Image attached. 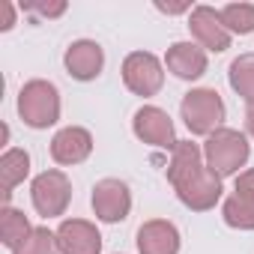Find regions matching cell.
Wrapping results in <instances>:
<instances>
[{"label": "cell", "instance_id": "6da1fadb", "mask_svg": "<svg viewBox=\"0 0 254 254\" xmlns=\"http://www.w3.org/2000/svg\"><path fill=\"white\" fill-rule=\"evenodd\" d=\"M168 180L177 197L194 212H206L221 200V180L206 168L203 150L191 141H177L168 165Z\"/></svg>", "mask_w": 254, "mask_h": 254}, {"label": "cell", "instance_id": "7a4b0ae2", "mask_svg": "<svg viewBox=\"0 0 254 254\" xmlns=\"http://www.w3.org/2000/svg\"><path fill=\"white\" fill-rule=\"evenodd\" d=\"M248 156H251L248 138L236 129H224V126L215 129L203 144V162L218 180L239 174V168L248 162Z\"/></svg>", "mask_w": 254, "mask_h": 254}, {"label": "cell", "instance_id": "3957f363", "mask_svg": "<svg viewBox=\"0 0 254 254\" xmlns=\"http://www.w3.org/2000/svg\"><path fill=\"white\" fill-rule=\"evenodd\" d=\"M18 114L30 129H48L60 120V93L51 81H27L18 93Z\"/></svg>", "mask_w": 254, "mask_h": 254}, {"label": "cell", "instance_id": "277c9868", "mask_svg": "<svg viewBox=\"0 0 254 254\" xmlns=\"http://www.w3.org/2000/svg\"><path fill=\"white\" fill-rule=\"evenodd\" d=\"M180 114H183V123L189 126L191 135H203L209 138L215 129H221V120H224V102L215 90L209 87H197V90H189L183 96V105H180Z\"/></svg>", "mask_w": 254, "mask_h": 254}, {"label": "cell", "instance_id": "5b68a950", "mask_svg": "<svg viewBox=\"0 0 254 254\" xmlns=\"http://www.w3.org/2000/svg\"><path fill=\"white\" fill-rule=\"evenodd\" d=\"M30 197L39 215L45 218H57L66 212L69 200H72V183L63 171H45L33 180L30 186Z\"/></svg>", "mask_w": 254, "mask_h": 254}, {"label": "cell", "instance_id": "8992f818", "mask_svg": "<svg viewBox=\"0 0 254 254\" xmlns=\"http://www.w3.org/2000/svg\"><path fill=\"white\" fill-rule=\"evenodd\" d=\"M123 81L135 96H156L165 84V69L156 54L150 51H132L123 60Z\"/></svg>", "mask_w": 254, "mask_h": 254}, {"label": "cell", "instance_id": "52a82bcc", "mask_svg": "<svg viewBox=\"0 0 254 254\" xmlns=\"http://www.w3.org/2000/svg\"><path fill=\"white\" fill-rule=\"evenodd\" d=\"M132 129H135L138 141H144V144H150V147L171 150V153H174V147H177L174 123H171V117H168L162 108H156V105L138 108V114H135V120H132Z\"/></svg>", "mask_w": 254, "mask_h": 254}, {"label": "cell", "instance_id": "ba28073f", "mask_svg": "<svg viewBox=\"0 0 254 254\" xmlns=\"http://www.w3.org/2000/svg\"><path fill=\"white\" fill-rule=\"evenodd\" d=\"M132 209V194L123 180H99L93 186V212L105 224H117L129 215Z\"/></svg>", "mask_w": 254, "mask_h": 254}, {"label": "cell", "instance_id": "9c48e42d", "mask_svg": "<svg viewBox=\"0 0 254 254\" xmlns=\"http://www.w3.org/2000/svg\"><path fill=\"white\" fill-rule=\"evenodd\" d=\"M189 30H191V36L197 39V45L203 51L221 54V51L230 48V33L221 24L218 9H212V6H194L191 15H189Z\"/></svg>", "mask_w": 254, "mask_h": 254}, {"label": "cell", "instance_id": "30bf717a", "mask_svg": "<svg viewBox=\"0 0 254 254\" xmlns=\"http://www.w3.org/2000/svg\"><path fill=\"white\" fill-rule=\"evenodd\" d=\"M57 245H60V254H99L102 236L96 224L84 218H66L57 227Z\"/></svg>", "mask_w": 254, "mask_h": 254}, {"label": "cell", "instance_id": "8fae6325", "mask_svg": "<svg viewBox=\"0 0 254 254\" xmlns=\"http://www.w3.org/2000/svg\"><path fill=\"white\" fill-rule=\"evenodd\" d=\"M63 63H66V72L75 81H93V78H99V72L105 66V51L93 39H78L66 48Z\"/></svg>", "mask_w": 254, "mask_h": 254}, {"label": "cell", "instance_id": "7c38bea8", "mask_svg": "<svg viewBox=\"0 0 254 254\" xmlns=\"http://www.w3.org/2000/svg\"><path fill=\"white\" fill-rule=\"evenodd\" d=\"M93 153V135L81 126H66L51 138V159L57 165H81Z\"/></svg>", "mask_w": 254, "mask_h": 254}, {"label": "cell", "instance_id": "4fadbf2b", "mask_svg": "<svg viewBox=\"0 0 254 254\" xmlns=\"http://www.w3.org/2000/svg\"><path fill=\"white\" fill-rule=\"evenodd\" d=\"M138 251L141 254H180V230L165 218L144 221L138 227Z\"/></svg>", "mask_w": 254, "mask_h": 254}, {"label": "cell", "instance_id": "5bb4252c", "mask_svg": "<svg viewBox=\"0 0 254 254\" xmlns=\"http://www.w3.org/2000/svg\"><path fill=\"white\" fill-rule=\"evenodd\" d=\"M168 69L183 78V81H194L206 72V51L197 45V42H174L168 48V57H165Z\"/></svg>", "mask_w": 254, "mask_h": 254}, {"label": "cell", "instance_id": "9a60e30c", "mask_svg": "<svg viewBox=\"0 0 254 254\" xmlns=\"http://www.w3.org/2000/svg\"><path fill=\"white\" fill-rule=\"evenodd\" d=\"M30 174V156L24 150H6L0 156V191H3V206H9V194L24 177Z\"/></svg>", "mask_w": 254, "mask_h": 254}, {"label": "cell", "instance_id": "2e32d148", "mask_svg": "<svg viewBox=\"0 0 254 254\" xmlns=\"http://www.w3.org/2000/svg\"><path fill=\"white\" fill-rule=\"evenodd\" d=\"M30 233H33V227H30V221H27V215L21 209H12V206L0 209V242L6 248L15 251Z\"/></svg>", "mask_w": 254, "mask_h": 254}, {"label": "cell", "instance_id": "e0dca14e", "mask_svg": "<svg viewBox=\"0 0 254 254\" xmlns=\"http://www.w3.org/2000/svg\"><path fill=\"white\" fill-rule=\"evenodd\" d=\"M227 81H230L233 93H236L239 99H245L248 108H251V105H254V54H239V57L230 63Z\"/></svg>", "mask_w": 254, "mask_h": 254}, {"label": "cell", "instance_id": "ac0fdd59", "mask_svg": "<svg viewBox=\"0 0 254 254\" xmlns=\"http://www.w3.org/2000/svg\"><path fill=\"white\" fill-rule=\"evenodd\" d=\"M221 215L230 227L236 230H254V200L245 197V194H230L221 206Z\"/></svg>", "mask_w": 254, "mask_h": 254}, {"label": "cell", "instance_id": "d6986e66", "mask_svg": "<svg viewBox=\"0 0 254 254\" xmlns=\"http://www.w3.org/2000/svg\"><path fill=\"white\" fill-rule=\"evenodd\" d=\"M218 15L227 33H239V36L254 33V3H227L224 9H218Z\"/></svg>", "mask_w": 254, "mask_h": 254}, {"label": "cell", "instance_id": "ffe728a7", "mask_svg": "<svg viewBox=\"0 0 254 254\" xmlns=\"http://www.w3.org/2000/svg\"><path fill=\"white\" fill-rule=\"evenodd\" d=\"M57 233H51L48 227H33V233L12 251V254H57Z\"/></svg>", "mask_w": 254, "mask_h": 254}, {"label": "cell", "instance_id": "44dd1931", "mask_svg": "<svg viewBox=\"0 0 254 254\" xmlns=\"http://www.w3.org/2000/svg\"><path fill=\"white\" fill-rule=\"evenodd\" d=\"M24 9L39 12V15H45V18H57V15L66 12V3H63V0H57V3H27Z\"/></svg>", "mask_w": 254, "mask_h": 254}, {"label": "cell", "instance_id": "7402d4cb", "mask_svg": "<svg viewBox=\"0 0 254 254\" xmlns=\"http://www.w3.org/2000/svg\"><path fill=\"white\" fill-rule=\"evenodd\" d=\"M236 194H245V197L254 200V168L251 171H242L236 177Z\"/></svg>", "mask_w": 254, "mask_h": 254}, {"label": "cell", "instance_id": "603a6c76", "mask_svg": "<svg viewBox=\"0 0 254 254\" xmlns=\"http://www.w3.org/2000/svg\"><path fill=\"white\" fill-rule=\"evenodd\" d=\"M0 12H3V21H0V30H9L15 24V6L9 3V0H3L0 3Z\"/></svg>", "mask_w": 254, "mask_h": 254}, {"label": "cell", "instance_id": "cb8c5ba5", "mask_svg": "<svg viewBox=\"0 0 254 254\" xmlns=\"http://www.w3.org/2000/svg\"><path fill=\"white\" fill-rule=\"evenodd\" d=\"M156 9H162V12H168V15H180V12H189L191 6H189V3H174V6H168V3H156Z\"/></svg>", "mask_w": 254, "mask_h": 254}, {"label": "cell", "instance_id": "d4e9b609", "mask_svg": "<svg viewBox=\"0 0 254 254\" xmlns=\"http://www.w3.org/2000/svg\"><path fill=\"white\" fill-rule=\"evenodd\" d=\"M245 129H248V135L254 138V105L245 111Z\"/></svg>", "mask_w": 254, "mask_h": 254}]
</instances>
